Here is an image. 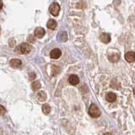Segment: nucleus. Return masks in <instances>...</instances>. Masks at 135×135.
Returning a JSON list of instances; mask_svg holds the SVG:
<instances>
[{
  "label": "nucleus",
  "instance_id": "1",
  "mask_svg": "<svg viewBox=\"0 0 135 135\" xmlns=\"http://www.w3.org/2000/svg\"><path fill=\"white\" fill-rule=\"evenodd\" d=\"M19 52L22 55H27L29 54L31 51H32V46H31L29 44H26V43H24V44H21L20 46H19Z\"/></svg>",
  "mask_w": 135,
  "mask_h": 135
},
{
  "label": "nucleus",
  "instance_id": "2",
  "mask_svg": "<svg viewBox=\"0 0 135 135\" xmlns=\"http://www.w3.org/2000/svg\"><path fill=\"white\" fill-rule=\"evenodd\" d=\"M88 113H89V115H91L92 117H99L100 115V110H99V108L96 106L94 104H92V105H90L89 107V110H88Z\"/></svg>",
  "mask_w": 135,
  "mask_h": 135
},
{
  "label": "nucleus",
  "instance_id": "3",
  "mask_svg": "<svg viewBox=\"0 0 135 135\" xmlns=\"http://www.w3.org/2000/svg\"><path fill=\"white\" fill-rule=\"evenodd\" d=\"M60 7L57 3H52L49 7V12L51 15H53L54 16H57L60 13Z\"/></svg>",
  "mask_w": 135,
  "mask_h": 135
},
{
  "label": "nucleus",
  "instance_id": "4",
  "mask_svg": "<svg viewBox=\"0 0 135 135\" xmlns=\"http://www.w3.org/2000/svg\"><path fill=\"white\" fill-rule=\"evenodd\" d=\"M34 35L37 38H42L45 35V30L42 27H37L34 32Z\"/></svg>",
  "mask_w": 135,
  "mask_h": 135
},
{
  "label": "nucleus",
  "instance_id": "5",
  "mask_svg": "<svg viewBox=\"0 0 135 135\" xmlns=\"http://www.w3.org/2000/svg\"><path fill=\"white\" fill-rule=\"evenodd\" d=\"M61 55V51L59 49H55L50 52V57L52 59H59Z\"/></svg>",
  "mask_w": 135,
  "mask_h": 135
},
{
  "label": "nucleus",
  "instance_id": "6",
  "mask_svg": "<svg viewBox=\"0 0 135 135\" xmlns=\"http://www.w3.org/2000/svg\"><path fill=\"white\" fill-rule=\"evenodd\" d=\"M125 59L128 62H134L135 61V53L134 52H128L125 55Z\"/></svg>",
  "mask_w": 135,
  "mask_h": 135
},
{
  "label": "nucleus",
  "instance_id": "7",
  "mask_svg": "<svg viewBox=\"0 0 135 135\" xmlns=\"http://www.w3.org/2000/svg\"><path fill=\"white\" fill-rule=\"evenodd\" d=\"M69 83L71 85H76V84L79 83V78L76 75H71L69 76Z\"/></svg>",
  "mask_w": 135,
  "mask_h": 135
},
{
  "label": "nucleus",
  "instance_id": "8",
  "mask_svg": "<svg viewBox=\"0 0 135 135\" xmlns=\"http://www.w3.org/2000/svg\"><path fill=\"white\" fill-rule=\"evenodd\" d=\"M99 38L104 44H108L109 42H110V36L108 33H102Z\"/></svg>",
  "mask_w": 135,
  "mask_h": 135
},
{
  "label": "nucleus",
  "instance_id": "9",
  "mask_svg": "<svg viewBox=\"0 0 135 135\" xmlns=\"http://www.w3.org/2000/svg\"><path fill=\"white\" fill-rule=\"evenodd\" d=\"M10 65L12 67H15V68H18L20 67L21 65V60H19V59H13L10 60Z\"/></svg>",
  "mask_w": 135,
  "mask_h": 135
},
{
  "label": "nucleus",
  "instance_id": "10",
  "mask_svg": "<svg viewBox=\"0 0 135 135\" xmlns=\"http://www.w3.org/2000/svg\"><path fill=\"white\" fill-rule=\"evenodd\" d=\"M105 99L108 102H114L117 99V95L114 93H108L105 96Z\"/></svg>",
  "mask_w": 135,
  "mask_h": 135
},
{
  "label": "nucleus",
  "instance_id": "11",
  "mask_svg": "<svg viewBox=\"0 0 135 135\" xmlns=\"http://www.w3.org/2000/svg\"><path fill=\"white\" fill-rule=\"evenodd\" d=\"M47 26L51 30H55L57 26V23L55 20H53V19H50V20L48 21L47 23Z\"/></svg>",
  "mask_w": 135,
  "mask_h": 135
},
{
  "label": "nucleus",
  "instance_id": "12",
  "mask_svg": "<svg viewBox=\"0 0 135 135\" xmlns=\"http://www.w3.org/2000/svg\"><path fill=\"white\" fill-rule=\"evenodd\" d=\"M42 87L41 85V83L39 81H35V82H33L32 84V89L33 90H38V89H40Z\"/></svg>",
  "mask_w": 135,
  "mask_h": 135
},
{
  "label": "nucleus",
  "instance_id": "13",
  "mask_svg": "<svg viewBox=\"0 0 135 135\" xmlns=\"http://www.w3.org/2000/svg\"><path fill=\"white\" fill-rule=\"evenodd\" d=\"M109 60L111 61V62H117V61L119 60V55H117V54H113L109 56Z\"/></svg>",
  "mask_w": 135,
  "mask_h": 135
},
{
  "label": "nucleus",
  "instance_id": "14",
  "mask_svg": "<svg viewBox=\"0 0 135 135\" xmlns=\"http://www.w3.org/2000/svg\"><path fill=\"white\" fill-rule=\"evenodd\" d=\"M43 112L45 115H48L50 112V106L49 105H47V104H45V105H43Z\"/></svg>",
  "mask_w": 135,
  "mask_h": 135
},
{
  "label": "nucleus",
  "instance_id": "15",
  "mask_svg": "<svg viewBox=\"0 0 135 135\" xmlns=\"http://www.w3.org/2000/svg\"><path fill=\"white\" fill-rule=\"evenodd\" d=\"M37 96H38V99H39V100H41V101H44V100L46 99V98H47L46 97V94L43 91L40 92L39 94H37Z\"/></svg>",
  "mask_w": 135,
  "mask_h": 135
},
{
  "label": "nucleus",
  "instance_id": "16",
  "mask_svg": "<svg viewBox=\"0 0 135 135\" xmlns=\"http://www.w3.org/2000/svg\"><path fill=\"white\" fill-rule=\"evenodd\" d=\"M5 111H6L5 108L3 107V105H0V115L4 114V113H5Z\"/></svg>",
  "mask_w": 135,
  "mask_h": 135
},
{
  "label": "nucleus",
  "instance_id": "17",
  "mask_svg": "<svg viewBox=\"0 0 135 135\" xmlns=\"http://www.w3.org/2000/svg\"><path fill=\"white\" fill-rule=\"evenodd\" d=\"M36 78V74H35V73H31V74H30V76H29V78L31 79V80H32L33 78Z\"/></svg>",
  "mask_w": 135,
  "mask_h": 135
},
{
  "label": "nucleus",
  "instance_id": "18",
  "mask_svg": "<svg viewBox=\"0 0 135 135\" xmlns=\"http://www.w3.org/2000/svg\"><path fill=\"white\" fill-rule=\"evenodd\" d=\"M3 8V2H2V0H0V9H1Z\"/></svg>",
  "mask_w": 135,
  "mask_h": 135
},
{
  "label": "nucleus",
  "instance_id": "19",
  "mask_svg": "<svg viewBox=\"0 0 135 135\" xmlns=\"http://www.w3.org/2000/svg\"><path fill=\"white\" fill-rule=\"evenodd\" d=\"M0 32H1V26H0Z\"/></svg>",
  "mask_w": 135,
  "mask_h": 135
}]
</instances>
